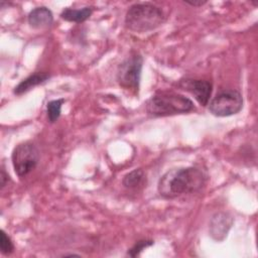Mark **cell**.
I'll use <instances>...</instances> for the list:
<instances>
[{
  "label": "cell",
  "instance_id": "1",
  "mask_svg": "<svg viewBox=\"0 0 258 258\" xmlns=\"http://www.w3.org/2000/svg\"><path fill=\"white\" fill-rule=\"evenodd\" d=\"M207 177V173L196 166L172 168L159 178L157 190L163 199L172 200L198 192L206 184Z\"/></svg>",
  "mask_w": 258,
  "mask_h": 258
},
{
  "label": "cell",
  "instance_id": "2",
  "mask_svg": "<svg viewBox=\"0 0 258 258\" xmlns=\"http://www.w3.org/2000/svg\"><path fill=\"white\" fill-rule=\"evenodd\" d=\"M165 21L163 10L151 3H135L129 7L125 15L127 29L143 33L156 29Z\"/></svg>",
  "mask_w": 258,
  "mask_h": 258
},
{
  "label": "cell",
  "instance_id": "3",
  "mask_svg": "<svg viewBox=\"0 0 258 258\" xmlns=\"http://www.w3.org/2000/svg\"><path fill=\"white\" fill-rule=\"evenodd\" d=\"M145 109L150 116L165 117L189 113L195 110V105L189 98L181 94L159 93L146 101Z\"/></svg>",
  "mask_w": 258,
  "mask_h": 258
},
{
  "label": "cell",
  "instance_id": "4",
  "mask_svg": "<svg viewBox=\"0 0 258 258\" xmlns=\"http://www.w3.org/2000/svg\"><path fill=\"white\" fill-rule=\"evenodd\" d=\"M143 67V57L137 53H131L118 67L117 82L121 88L138 94L141 73Z\"/></svg>",
  "mask_w": 258,
  "mask_h": 258
},
{
  "label": "cell",
  "instance_id": "5",
  "mask_svg": "<svg viewBox=\"0 0 258 258\" xmlns=\"http://www.w3.org/2000/svg\"><path fill=\"white\" fill-rule=\"evenodd\" d=\"M11 160L15 173L20 178L25 177L37 166L39 150L31 142L19 143L12 151Z\"/></svg>",
  "mask_w": 258,
  "mask_h": 258
},
{
  "label": "cell",
  "instance_id": "6",
  "mask_svg": "<svg viewBox=\"0 0 258 258\" xmlns=\"http://www.w3.org/2000/svg\"><path fill=\"white\" fill-rule=\"evenodd\" d=\"M243 108V97L236 90L218 93L210 102L209 110L217 117H229L239 113Z\"/></svg>",
  "mask_w": 258,
  "mask_h": 258
},
{
  "label": "cell",
  "instance_id": "7",
  "mask_svg": "<svg viewBox=\"0 0 258 258\" xmlns=\"http://www.w3.org/2000/svg\"><path fill=\"white\" fill-rule=\"evenodd\" d=\"M180 86L183 90L189 92L200 105L207 106L209 104L213 91L211 82L205 80H185L181 82Z\"/></svg>",
  "mask_w": 258,
  "mask_h": 258
},
{
  "label": "cell",
  "instance_id": "8",
  "mask_svg": "<svg viewBox=\"0 0 258 258\" xmlns=\"http://www.w3.org/2000/svg\"><path fill=\"white\" fill-rule=\"evenodd\" d=\"M234 219L229 213L219 212L216 213L210 221V235L218 242L223 241L233 225Z\"/></svg>",
  "mask_w": 258,
  "mask_h": 258
},
{
  "label": "cell",
  "instance_id": "9",
  "mask_svg": "<svg viewBox=\"0 0 258 258\" xmlns=\"http://www.w3.org/2000/svg\"><path fill=\"white\" fill-rule=\"evenodd\" d=\"M28 24L35 29L49 27L53 22V14L50 9L45 6H39L32 9L27 17Z\"/></svg>",
  "mask_w": 258,
  "mask_h": 258
},
{
  "label": "cell",
  "instance_id": "10",
  "mask_svg": "<svg viewBox=\"0 0 258 258\" xmlns=\"http://www.w3.org/2000/svg\"><path fill=\"white\" fill-rule=\"evenodd\" d=\"M50 78V76L47 73H43V72H36L31 74L30 76H28L27 78H25L24 80H22L13 90V93L17 96H20L26 92H28L29 90H31L32 88L45 83L46 81H48V79Z\"/></svg>",
  "mask_w": 258,
  "mask_h": 258
},
{
  "label": "cell",
  "instance_id": "11",
  "mask_svg": "<svg viewBox=\"0 0 258 258\" xmlns=\"http://www.w3.org/2000/svg\"><path fill=\"white\" fill-rule=\"evenodd\" d=\"M146 183V174L142 168H135L123 176L122 184L130 190L142 188Z\"/></svg>",
  "mask_w": 258,
  "mask_h": 258
},
{
  "label": "cell",
  "instance_id": "12",
  "mask_svg": "<svg viewBox=\"0 0 258 258\" xmlns=\"http://www.w3.org/2000/svg\"><path fill=\"white\" fill-rule=\"evenodd\" d=\"M93 13L92 7H83L82 9H74V8H64L60 13V18L75 23H81L90 18Z\"/></svg>",
  "mask_w": 258,
  "mask_h": 258
},
{
  "label": "cell",
  "instance_id": "13",
  "mask_svg": "<svg viewBox=\"0 0 258 258\" xmlns=\"http://www.w3.org/2000/svg\"><path fill=\"white\" fill-rule=\"evenodd\" d=\"M64 103V99H56L49 101L46 104L47 119L50 123H54L58 120L61 113V106Z\"/></svg>",
  "mask_w": 258,
  "mask_h": 258
},
{
  "label": "cell",
  "instance_id": "14",
  "mask_svg": "<svg viewBox=\"0 0 258 258\" xmlns=\"http://www.w3.org/2000/svg\"><path fill=\"white\" fill-rule=\"evenodd\" d=\"M153 244H154V241H153V240H149V239L139 240V241H137V242L128 250L127 255L130 256V257H137V256L140 255V253H141L144 249H146V248L152 246Z\"/></svg>",
  "mask_w": 258,
  "mask_h": 258
},
{
  "label": "cell",
  "instance_id": "15",
  "mask_svg": "<svg viewBox=\"0 0 258 258\" xmlns=\"http://www.w3.org/2000/svg\"><path fill=\"white\" fill-rule=\"evenodd\" d=\"M0 250L3 255H10L14 251V244L11 238L3 230H1L0 235Z\"/></svg>",
  "mask_w": 258,
  "mask_h": 258
},
{
  "label": "cell",
  "instance_id": "16",
  "mask_svg": "<svg viewBox=\"0 0 258 258\" xmlns=\"http://www.w3.org/2000/svg\"><path fill=\"white\" fill-rule=\"evenodd\" d=\"M9 179H10V178H9L8 173H6L5 168L2 166V167H1V188H3V187L6 185V183L8 182Z\"/></svg>",
  "mask_w": 258,
  "mask_h": 258
},
{
  "label": "cell",
  "instance_id": "17",
  "mask_svg": "<svg viewBox=\"0 0 258 258\" xmlns=\"http://www.w3.org/2000/svg\"><path fill=\"white\" fill-rule=\"evenodd\" d=\"M186 4H188V5H190V6H196V7H198V6H203V5H205L206 3H207V1H184Z\"/></svg>",
  "mask_w": 258,
  "mask_h": 258
}]
</instances>
